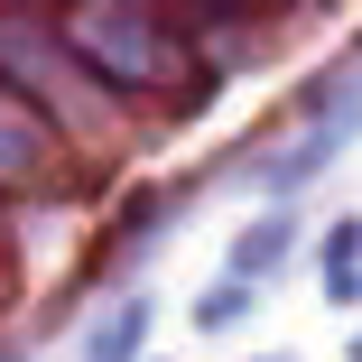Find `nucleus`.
I'll use <instances>...</instances> for the list:
<instances>
[{
	"label": "nucleus",
	"instance_id": "nucleus-1",
	"mask_svg": "<svg viewBox=\"0 0 362 362\" xmlns=\"http://www.w3.org/2000/svg\"><path fill=\"white\" fill-rule=\"evenodd\" d=\"M279 251H288V223L269 214V223H251V233L233 242V269H242V279H269V269H279Z\"/></svg>",
	"mask_w": 362,
	"mask_h": 362
},
{
	"label": "nucleus",
	"instance_id": "nucleus-2",
	"mask_svg": "<svg viewBox=\"0 0 362 362\" xmlns=\"http://www.w3.org/2000/svg\"><path fill=\"white\" fill-rule=\"evenodd\" d=\"M139 325H149V307H121V316L93 334V353H84V362H130V353H139Z\"/></svg>",
	"mask_w": 362,
	"mask_h": 362
},
{
	"label": "nucleus",
	"instance_id": "nucleus-3",
	"mask_svg": "<svg viewBox=\"0 0 362 362\" xmlns=\"http://www.w3.org/2000/svg\"><path fill=\"white\" fill-rule=\"evenodd\" d=\"M242 307H251V288H242V279H233V288H214V298H204V307H195V325H214V334H223V325H233V316H242Z\"/></svg>",
	"mask_w": 362,
	"mask_h": 362
},
{
	"label": "nucleus",
	"instance_id": "nucleus-4",
	"mask_svg": "<svg viewBox=\"0 0 362 362\" xmlns=\"http://www.w3.org/2000/svg\"><path fill=\"white\" fill-rule=\"evenodd\" d=\"M353 362H362V334H353Z\"/></svg>",
	"mask_w": 362,
	"mask_h": 362
}]
</instances>
